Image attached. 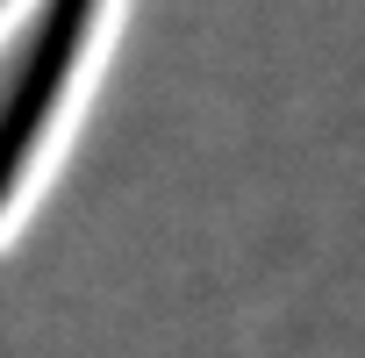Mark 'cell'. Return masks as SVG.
<instances>
[{
  "mask_svg": "<svg viewBox=\"0 0 365 358\" xmlns=\"http://www.w3.org/2000/svg\"><path fill=\"white\" fill-rule=\"evenodd\" d=\"M129 15L136 0H79L72 8V29H65V51L0 165V258H15L29 244V230L43 223L51 194L65 187V172L93 129V108L115 79V58H122V36H129Z\"/></svg>",
  "mask_w": 365,
  "mask_h": 358,
  "instance_id": "cell-1",
  "label": "cell"
},
{
  "mask_svg": "<svg viewBox=\"0 0 365 358\" xmlns=\"http://www.w3.org/2000/svg\"><path fill=\"white\" fill-rule=\"evenodd\" d=\"M43 8H51V0H0V58L15 51V36H22V29H29Z\"/></svg>",
  "mask_w": 365,
  "mask_h": 358,
  "instance_id": "cell-2",
  "label": "cell"
}]
</instances>
